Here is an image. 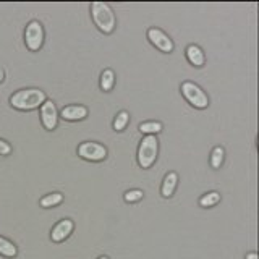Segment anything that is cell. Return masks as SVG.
<instances>
[{
	"instance_id": "cell-1",
	"label": "cell",
	"mask_w": 259,
	"mask_h": 259,
	"mask_svg": "<svg viewBox=\"0 0 259 259\" xmlns=\"http://www.w3.org/2000/svg\"><path fill=\"white\" fill-rule=\"evenodd\" d=\"M46 101H47L46 93L40 91V89H36V88L21 89V91H16L10 97L12 107L18 109V110H34V109L40 107Z\"/></svg>"
},
{
	"instance_id": "cell-2",
	"label": "cell",
	"mask_w": 259,
	"mask_h": 259,
	"mask_svg": "<svg viewBox=\"0 0 259 259\" xmlns=\"http://www.w3.org/2000/svg\"><path fill=\"white\" fill-rule=\"evenodd\" d=\"M91 16H93V21L97 26V29L102 31L104 34H110L115 29V13L110 8L109 4H104V2H93L91 4Z\"/></svg>"
},
{
	"instance_id": "cell-3",
	"label": "cell",
	"mask_w": 259,
	"mask_h": 259,
	"mask_svg": "<svg viewBox=\"0 0 259 259\" xmlns=\"http://www.w3.org/2000/svg\"><path fill=\"white\" fill-rule=\"evenodd\" d=\"M157 152H159V144H157V138L156 136H144L143 141L138 148V164L143 168H149L157 159Z\"/></svg>"
},
{
	"instance_id": "cell-4",
	"label": "cell",
	"mask_w": 259,
	"mask_h": 259,
	"mask_svg": "<svg viewBox=\"0 0 259 259\" xmlns=\"http://www.w3.org/2000/svg\"><path fill=\"white\" fill-rule=\"evenodd\" d=\"M182 94L185 96V99L196 109H206L209 105V99L206 93L202 91L198 84L191 83V81H185L182 84Z\"/></svg>"
},
{
	"instance_id": "cell-5",
	"label": "cell",
	"mask_w": 259,
	"mask_h": 259,
	"mask_svg": "<svg viewBox=\"0 0 259 259\" xmlns=\"http://www.w3.org/2000/svg\"><path fill=\"white\" fill-rule=\"evenodd\" d=\"M24 42L31 52H37L44 44V28L39 21L28 23L26 31H24Z\"/></svg>"
},
{
	"instance_id": "cell-6",
	"label": "cell",
	"mask_w": 259,
	"mask_h": 259,
	"mask_svg": "<svg viewBox=\"0 0 259 259\" xmlns=\"http://www.w3.org/2000/svg\"><path fill=\"white\" fill-rule=\"evenodd\" d=\"M78 154L86 160L99 162V160H104L105 157H107V149H105L104 146L99 143L88 141V143H81L78 146Z\"/></svg>"
},
{
	"instance_id": "cell-7",
	"label": "cell",
	"mask_w": 259,
	"mask_h": 259,
	"mask_svg": "<svg viewBox=\"0 0 259 259\" xmlns=\"http://www.w3.org/2000/svg\"><path fill=\"white\" fill-rule=\"evenodd\" d=\"M148 39H149V42L156 49H159L160 52L170 54L174 51V40L170 39L162 29H157V28L148 29Z\"/></svg>"
},
{
	"instance_id": "cell-8",
	"label": "cell",
	"mask_w": 259,
	"mask_h": 259,
	"mask_svg": "<svg viewBox=\"0 0 259 259\" xmlns=\"http://www.w3.org/2000/svg\"><path fill=\"white\" fill-rule=\"evenodd\" d=\"M40 120L46 130H54L59 121V113H57V107L52 101H46L40 105Z\"/></svg>"
},
{
	"instance_id": "cell-9",
	"label": "cell",
	"mask_w": 259,
	"mask_h": 259,
	"mask_svg": "<svg viewBox=\"0 0 259 259\" xmlns=\"http://www.w3.org/2000/svg\"><path fill=\"white\" fill-rule=\"evenodd\" d=\"M75 229V224L70 219H63L59 224L54 225V229L51 232V240L54 243H62L63 240H67L70 237V233Z\"/></svg>"
},
{
	"instance_id": "cell-10",
	"label": "cell",
	"mask_w": 259,
	"mask_h": 259,
	"mask_svg": "<svg viewBox=\"0 0 259 259\" xmlns=\"http://www.w3.org/2000/svg\"><path fill=\"white\" fill-rule=\"evenodd\" d=\"M62 118L68 121H78L88 117V109L84 105H68V107L62 109Z\"/></svg>"
},
{
	"instance_id": "cell-11",
	"label": "cell",
	"mask_w": 259,
	"mask_h": 259,
	"mask_svg": "<svg viewBox=\"0 0 259 259\" xmlns=\"http://www.w3.org/2000/svg\"><path fill=\"white\" fill-rule=\"evenodd\" d=\"M186 59H188V62L193 65V67H198V68L206 63V55L202 52V49L194 44L186 47Z\"/></svg>"
},
{
	"instance_id": "cell-12",
	"label": "cell",
	"mask_w": 259,
	"mask_h": 259,
	"mask_svg": "<svg viewBox=\"0 0 259 259\" xmlns=\"http://www.w3.org/2000/svg\"><path fill=\"white\" fill-rule=\"evenodd\" d=\"M177 185H178V175L175 172L167 174L164 182H162V186H160V194L164 198H172L177 190Z\"/></svg>"
},
{
	"instance_id": "cell-13",
	"label": "cell",
	"mask_w": 259,
	"mask_h": 259,
	"mask_svg": "<svg viewBox=\"0 0 259 259\" xmlns=\"http://www.w3.org/2000/svg\"><path fill=\"white\" fill-rule=\"evenodd\" d=\"M18 254V249L13 245L10 240H7L4 237H0V256L5 257H15Z\"/></svg>"
},
{
	"instance_id": "cell-14",
	"label": "cell",
	"mask_w": 259,
	"mask_h": 259,
	"mask_svg": "<svg viewBox=\"0 0 259 259\" xmlns=\"http://www.w3.org/2000/svg\"><path fill=\"white\" fill-rule=\"evenodd\" d=\"M62 201H63V194H60V193H51V194H46L44 198H40L39 204L42 206V207H55V206H59Z\"/></svg>"
},
{
	"instance_id": "cell-15",
	"label": "cell",
	"mask_w": 259,
	"mask_h": 259,
	"mask_svg": "<svg viewBox=\"0 0 259 259\" xmlns=\"http://www.w3.org/2000/svg\"><path fill=\"white\" fill-rule=\"evenodd\" d=\"M113 83H115V75H113V71L112 70H104L102 75H101V88H102V91H105V93L112 91Z\"/></svg>"
},
{
	"instance_id": "cell-16",
	"label": "cell",
	"mask_w": 259,
	"mask_h": 259,
	"mask_svg": "<svg viewBox=\"0 0 259 259\" xmlns=\"http://www.w3.org/2000/svg\"><path fill=\"white\" fill-rule=\"evenodd\" d=\"M140 132L144 133L146 136H149V135H157L162 132V123L160 121H144V123L140 125Z\"/></svg>"
},
{
	"instance_id": "cell-17",
	"label": "cell",
	"mask_w": 259,
	"mask_h": 259,
	"mask_svg": "<svg viewBox=\"0 0 259 259\" xmlns=\"http://www.w3.org/2000/svg\"><path fill=\"white\" fill-rule=\"evenodd\" d=\"M219 201H221V194H219L217 191H210V193L202 194L201 199H199V206L201 207H212L217 204Z\"/></svg>"
},
{
	"instance_id": "cell-18",
	"label": "cell",
	"mask_w": 259,
	"mask_h": 259,
	"mask_svg": "<svg viewBox=\"0 0 259 259\" xmlns=\"http://www.w3.org/2000/svg\"><path fill=\"white\" fill-rule=\"evenodd\" d=\"M224 157H225L224 148H221V146L214 148L212 154H210V165H212V168H221L222 162H224Z\"/></svg>"
},
{
	"instance_id": "cell-19",
	"label": "cell",
	"mask_w": 259,
	"mask_h": 259,
	"mask_svg": "<svg viewBox=\"0 0 259 259\" xmlns=\"http://www.w3.org/2000/svg\"><path fill=\"white\" fill-rule=\"evenodd\" d=\"M128 121H130V115H128V112H120L118 115L115 117V120H113V130L115 132H123L125 126L128 125Z\"/></svg>"
},
{
	"instance_id": "cell-20",
	"label": "cell",
	"mask_w": 259,
	"mask_h": 259,
	"mask_svg": "<svg viewBox=\"0 0 259 259\" xmlns=\"http://www.w3.org/2000/svg\"><path fill=\"white\" fill-rule=\"evenodd\" d=\"M143 196H144V193L141 190H132V191H126L123 198L126 202H138L143 199Z\"/></svg>"
},
{
	"instance_id": "cell-21",
	"label": "cell",
	"mask_w": 259,
	"mask_h": 259,
	"mask_svg": "<svg viewBox=\"0 0 259 259\" xmlns=\"http://www.w3.org/2000/svg\"><path fill=\"white\" fill-rule=\"evenodd\" d=\"M12 152V146L8 144L7 141L0 140V156H8Z\"/></svg>"
},
{
	"instance_id": "cell-22",
	"label": "cell",
	"mask_w": 259,
	"mask_h": 259,
	"mask_svg": "<svg viewBox=\"0 0 259 259\" xmlns=\"http://www.w3.org/2000/svg\"><path fill=\"white\" fill-rule=\"evenodd\" d=\"M246 259H257V253H248Z\"/></svg>"
},
{
	"instance_id": "cell-23",
	"label": "cell",
	"mask_w": 259,
	"mask_h": 259,
	"mask_svg": "<svg viewBox=\"0 0 259 259\" xmlns=\"http://www.w3.org/2000/svg\"><path fill=\"white\" fill-rule=\"evenodd\" d=\"M5 79V73H4V70L0 68V83H2V81Z\"/></svg>"
},
{
	"instance_id": "cell-24",
	"label": "cell",
	"mask_w": 259,
	"mask_h": 259,
	"mask_svg": "<svg viewBox=\"0 0 259 259\" xmlns=\"http://www.w3.org/2000/svg\"><path fill=\"white\" fill-rule=\"evenodd\" d=\"M99 259H109V257H107V256H101Z\"/></svg>"
}]
</instances>
